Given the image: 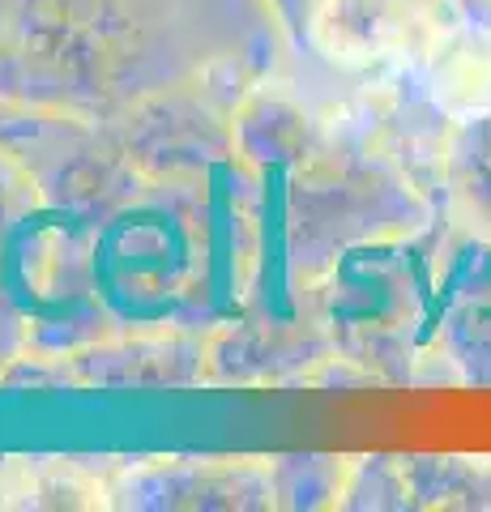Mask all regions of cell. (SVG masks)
I'll return each mask as SVG.
<instances>
[{"mask_svg": "<svg viewBox=\"0 0 491 512\" xmlns=\"http://www.w3.org/2000/svg\"><path fill=\"white\" fill-rule=\"evenodd\" d=\"M402 470L419 504L491 508V457H419Z\"/></svg>", "mask_w": 491, "mask_h": 512, "instance_id": "obj_3", "label": "cell"}, {"mask_svg": "<svg viewBox=\"0 0 491 512\" xmlns=\"http://www.w3.org/2000/svg\"><path fill=\"white\" fill-rule=\"evenodd\" d=\"M449 188L466 227L491 244V111L457 120L449 150Z\"/></svg>", "mask_w": 491, "mask_h": 512, "instance_id": "obj_2", "label": "cell"}, {"mask_svg": "<svg viewBox=\"0 0 491 512\" xmlns=\"http://www.w3.org/2000/svg\"><path fill=\"white\" fill-rule=\"evenodd\" d=\"M410 77L449 120L491 111V18H470L436 47Z\"/></svg>", "mask_w": 491, "mask_h": 512, "instance_id": "obj_1", "label": "cell"}]
</instances>
